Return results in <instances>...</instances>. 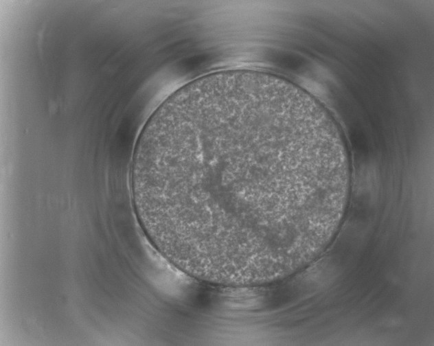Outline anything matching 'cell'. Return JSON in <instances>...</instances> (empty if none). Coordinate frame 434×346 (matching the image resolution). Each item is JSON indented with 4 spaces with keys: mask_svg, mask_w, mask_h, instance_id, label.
Returning a JSON list of instances; mask_svg holds the SVG:
<instances>
[{
    "mask_svg": "<svg viewBox=\"0 0 434 346\" xmlns=\"http://www.w3.org/2000/svg\"><path fill=\"white\" fill-rule=\"evenodd\" d=\"M350 178L319 104L247 69L205 75L168 97L144 126L130 171L154 247L190 277L228 287L265 285L309 262Z\"/></svg>",
    "mask_w": 434,
    "mask_h": 346,
    "instance_id": "cell-1",
    "label": "cell"
}]
</instances>
